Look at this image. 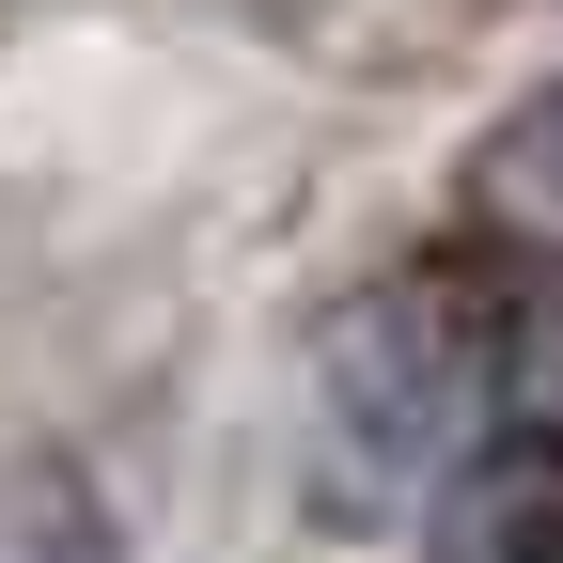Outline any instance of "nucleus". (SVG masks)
Masks as SVG:
<instances>
[{"instance_id":"obj_2","label":"nucleus","mask_w":563,"mask_h":563,"mask_svg":"<svg viewBox=\"0 0 563 563\" xmlns=\"http://www.w3.org/2000/svg\"><path fill=\"white\" fill-rule=\"evenodd\" d=\"M439 563H563V407H501L439 485Z\"/></svg>"},{"instance_id":"obj_1","label":"nucleus","mask_w":563,"mask_h":563,"mask_svg":"<svg viewBox=\"0 0 563 563\" xmlns=\"http://www.w3.org/2000/svg\"><path fill=\"white\" fill-rule=\"evenodd\" d=\"M517 407V313L470 266H391L329 313L313 344V439H329V501H422L454 485V454Z\"/></svg>"},{"instance_id":"obj_3","label":"nucleus","mask_w":563,"mask_h":563,"mask_svg":"<svg viewBox=\"0 0 563 563\" xmlns=\"http://www.w3.org/2000/svg\"><path fill=\"white\" fill-rule=\"evenodd\" d=\"M485 203H501V220H548V235H563V79H532L501 125H485Z\"/></svg>"}]
</instances>
